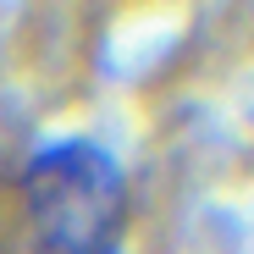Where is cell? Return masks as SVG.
<instances>
[{"instance_id":"obj_1","label":"cell","mask_w":254,"mask_h":254,"mask_svg":"<svg viewBox=\"0 0 254 254\" xmlns=\"http://www.w3.org/2000/svg\"><path fill=\"white\" fill-rule=\"evenodd\" d=\"M17 216L39 254H116L127 232V177L89 144H45L17 183Z\"/></svg>"}]
</instances>
